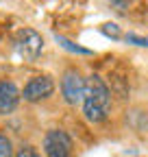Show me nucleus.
<instances>
[{"label":"nucleus","mask_w":148,"mask_h":157,"mask_svg":"<svg viewBox=\"0 0 148 157\" xmlns=\"http://www.w3.org/2000/svg\"><path fill=\"white\" fill-rule=\"evenodd\" d=\"M100 31H102L107 37H113V39H120V37H122V33H120V26H118V24H102V26H100Z\"/></svg>","instance_id":"obj_9"},{"label":"nucleus","mask_w":148,"mask_h":157,"mask_svg":"<svg viewBox=\"0 0 148 157\" xmlns=\"http://www.w3.org/2000/svg\"><path fill=\"white\" fill-rule=\"evenodd\" d=\"M13 155V148H11V140L7 135L0 133V157H11Z\"/></svg>","instance_id":"obj_8"},{"label":"nucleus","mask_w":148,"mask_h":157,"mask_svg":"<svg viewBox=\"0 0 148 157\" xmlns=\"http://www.w3.org/2000/svg\"><path fill=\"white\" fill-rule=\"evenodd\" d=\"M42 48H44V39L42 35L33 31V29H22L17 31L15 35V50L24 61H35L37 57L42 55Z\"/></svg>","instance_id":"obj_2"},{"label":"nucleus","mask_w":148,"mask_h":157,"mask_svg":"<svg viewBox=\"0 0 148 157\" xmlns=\"http://www.w3.org/2000/svg\"><path fill=\"white\" fill-rule=\"evenodd\" d=\"M61 94L68 105L83 103L85 98V78L79 74V70H68L61 78Z\"/></svg>","instance_id":"obj_3"},{"label":"nucleus","mask_w":148,"mask_h":157,"mask_svg":"<svg viewBox=\"0 0 148 157\" xmlns=\"http://www.w3.org/2000/svg\"><path fill=\"white\" fill-rule=\"evenodd\" d=\"M44 151L48 157H70L72 155V140L61 129H52L44 137Z\"/></svg>","instance_id":"obj_4"},{"label":"nucleus","mask_w":148,"mask_h":157,"mask_svg":"<svg viewBox=\"0 0 148 157\" xmlns=\"http://www.w3.org/2000/svg\"><path fill=\"white\" fill-rule=\"evenodd\" d=\"M83 111L89 122H102L111 111V94L109 87L100 76L91 74L85 78V98H83Z\"/></svg>","instance_id":"obj_1"},{"label":"nucleus","mask_w":148,"mask_h":157,"mask_svg":"<svg viewBox=\"0 0 148 157\" xmlns=\"http://www.w3.org/2000/svg\"><path fill=\"white\" fill-rule=\"evenodd\" d=\"M15 157H39V153H37L33 146H22L20 151H17Z\"/></svg>","instance_id":"obj_11"},{"label":"nucleus","mask_w":148,"mask_h":157,"mask_svg":"<svg viewBox=\"0 0 148 157\" xmlns=\"http://www.w3.org/2000/svg\"><path fill=\"white\" fill-rule=\"evenodd\" d=\"M52 92H54V83H52L50 76H35V78H31V81L26 83L22 96L28 103H37V101L48 98Z\"/></svg>","instance_id":"obj_5"},{"label":"nucleus","mask_w":148,"mask_h":157,"mask_svg":"<svg viewBox=\"0 0 148 157\" xmlns=\"http://www.w3.org/2000/svg\"><path fill=\"white\" fill-rule=\"evenodd\" d=\"M126 42H128V44H135V46H148V37H142V35H135V33H128V35H126Z\"/></svg>","instance_id":"obj_10"},{"label":"nucleus","mask_w":148,"mask_h":157,"mask_svg":"<svg viewBox=\"0 0 148 157\" xmlns=\"http://www.w3.org/2000/svg\"><path fill=\"white\" fill-rule=\"evenodd\" d=\"M17 103H20V90L15 87V83L0 78V116L11 113Z\"/></svg>","instance_id":"obj_6"},{"label":"nucleus","mask_w":148,"mask_h":157,"mask_svg":"<svg viewBox=\"0 0 148 157\" xmlns=\"http://www.w3.org/2000/svg\"><path fill=\"white\" fill-rule=\"evenodd\" d=\"M54 39L65 48V50H70V52H79V55H91V50L89 48H83V46H76V44H72L70 39H65L63 35H54Z\"/></svg>","instance_id":"obj_7"}]
</instances>
